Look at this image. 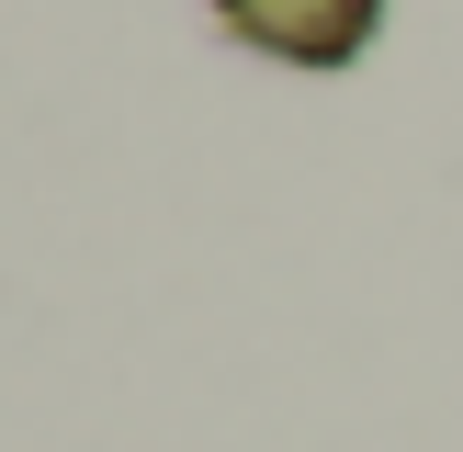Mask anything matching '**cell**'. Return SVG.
Here are the masks:
<instances>
[{"instance_id":"1","label":"cell","mask_w":463,"mask_h":452,"mask_svg":"<svg viewBox=\"0 0 463 452\" xmlns=\"http://www.w3.org/2000/svg\"><path fill=\"white\" fill-rule=\"evenodd\" d=\"M203 12L226 23V45H249L271 68H306V80L362 68L384 34V0H203Z\"/></svg>"}]
</instances>
